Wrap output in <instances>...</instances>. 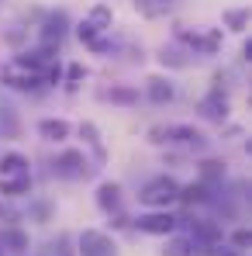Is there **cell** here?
I'll return each mask as SVG.
<instances>
[{
	"label": "cell",
	"instance_id": "1",
	"mask_svg": "<svg viewBox=\"0 0 252 256\" xmlns=\"http://www.w3.org/2000/svg\"><path fill=\"white\" fill-rule=\"evenodd\" d=\"M31 190V163L21 152L0 156V198H21Z\"/></svg>",
	"mask_w": 252,
	"mask_h": 256
},
{
	"label": "cell",
	"instance_id": "2",
	"mask_svg": "<svg viewBox=\"0 0 252 256\" xmlns=\"http://www.w3.org/2000/svg\"><path fill=\"white\" fill-rule=\"evenodd\" d=\"M152 146H183V149H204L208 135L194 125H152L145 132Z\"/></svg>",
	"mask_w": 252,
	"mask_h": 256
},
{
	"label": "cell",
	"instance_id": "3",
	"mask_svg": "<svg viewBox=\"0 0 252 256\" xmlns=\"http://www.w3.org/2000/svg\"><path fill=\"white\" fill-rule=\"evenodd\" d=\"M176 198H180V184H176V176H169V173L152 176V180L138 190V201H142L145 208H156V212H166L169 204H176Z\"/></svg>",
	"mask_w": 252,
	"mask_h": 256
},
{
	"label": "cell",
	"instance_id": "4",
	"mask_svg": "<svg viewBox=\"0 0 252 256\" xmlns=\"http://www.w3.org/2000/svg\"><path fill=\"white\" fill-rule=\"evenodd\" d=\"M176 45H183L190 56H218L221 52V32L218 28H183V24H176Z\"/></svg>",
	"mask_w": 252,
	"mask_h": 256
},
{
	"label": "cell",
	"instance_id": "5",
	"mask_svg": "<svg viewBox=\"0 0 252 256\" xmlns=\"http://www.w3.org/2000/svg\"><path fill=\"white\" fill-rule=\"evenodd\" d=\"M111 24H114V10H111V4H93L90 14L76 24V35H80V42H83V45H90V42H97V38H104V35L111 32Z\"/></svg>",
	"mask_w": 252,
	"mask_h": 256
},
{
	"label": "cell",
	"instance_id": "6",
	"mask_svg": "<svg viewBox=\"0 0 252 256\" xmlns=\"http://www.w3.org/2000/svg\"><path fill=\"white\" fill-rule=\"evenodd\" d=\"M176 222L187 225L183 236H190V239H197V242H204V246H221V239H225L221 222H214L211 214H187V218H176Z\"/></svg>",
	"mask_w": 252,
	"mask_h": 256
},
{
	"label": "cell",
	"instance_id": "7",
	"mask_svg": "<svg viewBox=\"0 0 252 256\" xmlns=\"http://www.w3.org/2000/svg\"><path fill=\"white\" fill-rule=\"evenodd\" d=\"M52 170L59 180H86V176H93V166H90V160L83 156V149H62L59 156H55V163H52Z\"/></svg>",
	"mask_w": 252,
	"mask_h": 256
},
{
	"label": "cell",
	"instance_id": "8",
	"mask_svg": "<svg viewBox=\"0 0 252 256\" xmlns=\"http://www.w3.org/2000/svg\"><path fill=\"white\" fill-rule=\"evenodd\" d=\"M228 111H232V100H228V90L221 84H214L208 94L197 100V114H201L204 122H214V125H225V122H228Z\"/></svg>",
	"mask_w": 252,
	"mask_h": 256
},
{
	"label": "cell",
	"instance_id": "9",
	"mask_svg": "<svg viewBox=\"0 0 252 256\" xmlns=\"http://www.w3.org/2000/svg\"><path fill=\"white\" fill-rule=\"evenodd\" d=\"M0 84L7 86V90H21V94H35V90H42V76L38 73H31L28 66H21L17 59H10L3 70H0Z\"/></svg>",
	"mask_w": 252,
	"mask_h": 256
},
{
	"label": "cell",
	"instance_id": "10",
	"mask_svg": "<svg viewBox=\"0 0 252 256\" xmlns=\"http://www.w3.org/2000/svg\"><path fill=\"white\" fill-rule=\"evenodd\" d=\"M76 256H118V242L100 228H83L76 236Z\"/></svg>",
	"mask_w": 252,
	"mask_h": 256
},
{
	"label": "cell",
	"instance_id": "11",
	"mask_svg": "<svg viewBox=\"0 0 252 256\" xmlns=\"http://www.w3.org/2000/svg\"><path fill=\"white\" fill-rule=\"evenodd\" d=\"M66 32H69V14L59 7V10H48L42 18V24H38V38H42V45H48V48H59L62 45V38H66Z\"/></svg>",
	"mask_w": 252,
	"mask_h": 256
},
{
	"label": "cell",
	"instance_id": "12",
	"mask_svg": "<svg viewBox=\"0 0 252 256\" xmlns=\"http://www.w3.org/2000/svg\"><path fill=\"white\" fill-rule=\"evenodd\" d=\"M138 232H145V236H173L176 228H180V222H176V214L169 212H149V214H138L135 222H131Z\"/></svg>",
	"mask_w": 252,
	"mask_h": 256
},
{
	"label": "cell",
	"instance_id": "13",
	"mask_svg": "<svg viewBox=\"0 0 252 256\" xmlns=\"http://www.w3.org/2000/svg\"><path fill=\"white\" fill-rule=\"evenodd\" d=\"M218 246H204L190 236H169L166 246H163V256H214Z\"/></svg>",
	"mask_w": 252,
	"mask_h": 256
},
{
	"label": "cell",
	"instance_id": "14",
	"mask_svg": "<svg viewBox=\"0 0 252 256\" xmlns=\"http://www.w3.org/2000/svg\"><path fill=\"white\" fill-rule=\"evenodd\" d=\"M28 250H31V239H28L24 228H17V225H3L0 228V253L28 256Z\"/></svg>",
	"mask_w": 252,
	"mask_h": 256
},
{
	"label": "cell",
	"instance_id": "15",
	"mask_svg": "<svg viewBox=\"0 0 252 256\" xmlns=\"http://www.w3.org/2000/svg\"><path fill=\"white\" fill-rule=\"evenodd\" d=\"M80 138H83L86 149L93 152V163H90V166L100 170V166L107 163V152H104V142H100V128L93 125V122H83V125H80Z\"/></svg>",
	"mask_w": 252,
	"mask_h": 256
},
{
	"label": "cell",
	"instance_id": "16",
	"mask_svg": "<svg viewBox=\"0 0 252 256\" xmlns=\"http://www.w3.org/2000/svg\"><path fill=\"white\" fill-rule=\"evenodd\" d=\"M228 180V166L221 163V160H201L197 163V184H204V187H221Z\"/></svg>",
	"mask_w": 252,
	"mask_h": 256
},
{
	"label": "cell",
	"instance_id": "17",
	"mask_svg": "<svg viewBox=\"0 0 252 256\" xmlns=\"http://www.w3.org/2000/svg\"><path fill=\"white\" fill-rule=\"evenodd\" d=\"M97 208L104 214H121V184L104 180V184L97 187Z\"/></svg>",
	"mask_w": 252,
	"mask_h": 256
},
{
	"label": "cell",
	"instance_id": "18",
	"mask_svg": "<svg viewBox=\"0 0 252 256\" xmlns=\"http://www.w3.org/2000/svg\"><path fill=\"white\" fill-rule=\"evenodd\" d=\"M145 97L152 100V104H169L173 97H176V86L169 76H149L145 80Z\"/></svg>",
	"mask_w": 252,
	"mask_h": 256
},
{
	"label": "cell",
	"instance_id": "19",
	"mask_svg": "<svg viewBox=\"0 0 252 256\" xmlns=\"http://www.w3.org/2000/svg\"><path fill=\"white\" fill-rule=\"evenodd\" d=\"M38 138H45V142H66L69 138V122L66 118H42L38 122Z\"/></svg>",
	"mask_w": 252,
	"mask_h": 256
},
{
	"label": "cell",
	"instance_id": "20",
	"mask_svg": "<svg viewBox=\"0 0 252 256\" xmlns=\"http://www.w3.org/2000/svg\"><path fill=\"white\" fill-rule=\"evenodd\" d=\"M211 190L214 187H204V184H187V187H180V204L183 208H204L208 204V198H211Z\"/></svg>",
	"mask_w": 252,
	"mask_h": 256
},
{
	"label": "cell",
	"instance_id": "21",
	"mask_svg": "<svg viewBox=\"0 0 252 256\" xmlns=\"http://www.w3.org/2000/svg\"><path fill=\"white\" fill-rule=\"evenodd\" d=\"M21 135V114L14 104L0 100V138H17Z\"/></svg>",
	"mask_w": 252,
	"mask_h": 256
},
{
	"label": "cell",
	"instance_id": "22",
	"mask_svg": "<svg viewBox=\"0 0 252 256\" xmlns=\"http://www.w3.org/2000/svg\"><path fill=\"white\" fill-rule=\"evenodd\" d=\"M100 97H104V100H111V104H121V108H131V104H138V86L114 84V86H107V90H100Z\"/></svg>",
	"mask_w": 252,
	"mask_h": 256
},
{
	"label": "cell",
	"instance_id": "23",
	"mask_svg": "<svg viewBox=\"0 0 252 256\" xmlns=\"http://www.w3.org/2000/svg\"><path fill=\"white\" fill-rule=\"evenodd\" d=\"M159 62H163V66H173V70H187V66H190V52H187V48H183V45H163V48H159Z\"/></svg>",
	"mask_w": 252,
	"mask_h": 256
},
{
	"label": "cell",
	"instance_id": "24",
	"mask_svg": "<svg viewBox=\"0 0 252 256\" xmlns=\"http://www.w3.org/2000/svg\"><path fill=\"white\" fill-rule=\"evenodd\" d=\"M225 24H228L232 32H246V28H249V10H242V7L225 10Z\"/></svg>",
	"mask_w": 252,
	"mask_h": 256
},
{
	"label": "cell",
	"instance_id": "25",
	"mask_svg": "<svg viewBox=\"0 0 252 256\" xmlns=\"http://www.w3.org/2000/svg\"><path fill=\"white\" fill-rule=\"evenodd\" d=\"M135 10L145 14V18H163L169 7H166V4H159V0H135Z\"/></svg>",
	"mask_w": 252,
	"mask_h": 256
},
{
	"label": "cell",
	"instance_id": "26",
	"mask_svg": "<svg viewBox=\"0 0 252 256\" xmlns=\"http://www.w3.org/2000/svg\"><path fill=\"white\" fill-rule=\"evenodd\" d=\"M83 76H86V70L80 66V62H73V66L66 70V90H76V86L83 84Z\"/></svg>",
	"mask_w": 252,
	"mask_h": 256
},
{
	"label": "cell",
	"instance_id": "27",
	"mask_svg": "<svg viewBox=\"0 0 252 256\" xmlns=\"http://www.w3.org/2000/svg\"><path fill=\"white\" fill-rule=\"evenodd\" d=\"M249 242H252L249 228H235V232H232V250H235V253H242V250H249Z\"/></svg>",
	"mask_w": 252,
	"mask_h": 256
},
{
	"label": "cell",
	"instance_id": "28",
	"mask_svg": "<svg viewBox=\"0 0 252 256\" xmlns=\"http://www.w3.org/2000/svg\"><path fill=\"white\" fill-rule=\"evenodd\" d=\"M59 256H76L69 250V236H59Z\"/></svg>",
	"mask_w": 252,
	"mask_h": 256
},
{
	"label": "cell",
	"instance_id": "29",
	"mask_svg": "<svg viewBox=\"0 0 252 256\" xmlns=\"http://www.w3.org/2000/svg\"><path fill=\"white\" fill-rule=\"evenodd\" d=\"M214 256H242V253H235L232 246H218V250H214Z\"/></svg>",
	"mask_w": 252,
	"mask_h": 256
},
{
	"label": "cell",
	"instance_id": "30",
	"mask_svg": "<svg viewBox=\"0 0 252 256\" xmlns=\"http://www.w3.org/2000/svg\"><path fill=\"white\" fill-rule=\"evenodd\" d=\"M242 59H246V62H249V59H252V38H249V42H246V45H242Z\"/></svg>",
	"mask_w": 252,
	"mask_h": 256
},
{
	"label": "cell",
	"instance_id": "31",
	"mask_svg": "<svg viewBox=\"0 0 252 256\" xmlns=\"http://www.w3.org/2000/svg\"><path fill=\"white\" fill-rule=\"evenodd\" d=\"M0 256H3V253H0Z\"/></svg>",
	"mask_w": 252,
	"mask_h": 256
}]
</instances>
